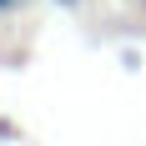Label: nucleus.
<instances>
[{
    "label": "nucleus",
    "mask_w": 146,
    "mask_h": 146,
    "mask_svg": "<svg viewBox=\"0 0 146 146\" xmlns=\"http://www.w3.org/2000/svg\"><path fill=\"white\" fill-rule=\"evenodd\" d=\"M5 5H15V0H0V10H5Z\"/></svg>",
    "instance_id": "1"
},
{
    "label": "nucleus",
    "mask_w": 146,
    "mask_h": 146,
    "mask_svg": "<svg viewBox=\"0 0 146 146\" xmlns=\"http://www.w3.org/2000/svg\"><path fill=\"white\" fill-rule=\"evenodd\" d=\"M56 5H76V0H56Z\"/></svg>",
    "instance_id": "2"
}]
</instances>
